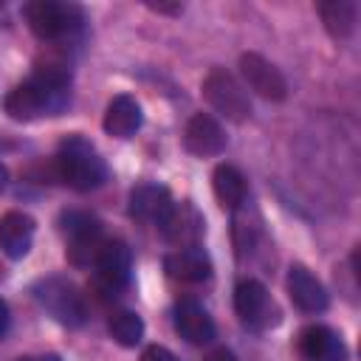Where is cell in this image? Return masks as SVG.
Masks as SVG:
<instances>
[{
    "instance_id": "obj_11",
    "label": "cell",
    "mask_w": 361,
    "mask_h": 361,
    "mask_svg": "<svg viewBox=\"0 0 361 361\" xmlns=\"http://www.w3.org/2000/svg\"><path fill=\"white\" fill-rule=\"evenodd\" d=\"M183 147L197 158H214L226 149V130L209 113H195L183 130Z\"/></svg>"
},
{
    "instance_id": "obj_2",
    "label": "cell",
    "mask_w": 361,
    "mask_h": 361,
    "mask_svg": "<svg viewBox=\"0 0 361 361\" xmlns=\"http://www.w3.org/2000/svg\"><path fill=\"white\" fill-rule=\"evenodd\" d=\"M54 172L62 183H68L76 192L99 189L107 180V164L96 152V147L82 135L62 138L56 155H54Z\"/></svg>"
},
{
    "instance_id": "obj_22",
    "label": "cell",
    "mask_w": 361,
    "mask_h": 361,
    "mask_svg": "<svg viewBox=\"0 0 361 361\" xmlns=\"http://www.w3.org/2000/svg\"><path fill=\"white\" fill-rule=\"evenodd\" d=\"M141 361H178V355L172 350L161 347V344H149V347H144Z\"/></svg>"
},
{
    "instance_id": "obj_7",
    "label": "cell",
    "mask_w": 361,
    "mask_h": 361,
    "mask_svg": "<svg viewBox=\"0 0 361 361\" xmlns=\"http://www.w3.org/2000/svg\"><path fill=\"white\" fill-rule=\"evenodd\" d=\"M62 231L68 237V259L73 265H90L96 262L99 248L104 245L102 223L85 212H68L62 214Z\"/></svg>"
},
{
    "instance_id": "obj_23",
    "label": "cell",
    "mask_w": 361,
    "mask_h": 361,
    "mask_svg": "<svg viewBox=\"0 0 361 361\" xmlns=\"http://www.w3.org/2000/svg\"><path fill=\"white\" fill-rule=\"evenodd\" d=\"M206 361H240L231 350H226V347H220V350H214V353H209L206 355Z\"/></svg>"
},
{
    "instance_id": "obj_9",
    "label": "cell",
    "mask_w": 361,
    "mask_h": 361,
    "mask_svg": "<svg viewBox=\"0 0 361 361\" xmlns=\"http://www.w3.org/2000/svg\"><path fill=\"white\" fill-rule=\"evenodd\" d=\"M96 276H99V285L116 296V290H121L130 279V268H133V254L127 248V243L121 240H104V245L99 248L96 254Z\"/></svg>"
},
{
    "instance_id": "obj_19",
    "label": "cell",
    "mask_w": 361,
    "mask_h": 361,
    "mask_svg": "<svg viewBox=\"0 0 361 361\" xmlns=\"http://www.w3.org/2000/svg\"><path fill=\"white\" fill-rule=\"evenodd\" d=\"M327 34L333 39H350L355 31V20H358V8L353 0H322L316 6Z\"/></svg>"
},
{
    "instance_id": "obj_20",
    "label": "cell",
    "mask_w": 361,
    "mask_h": 361,
    "mask_svg": "<svg viewBox=\"0 0 361 361\" xmlns=\"http://www.w3.org/2000/svg\"><path fill=\"white\" fill-rule=\"evenodd\" d=\"M212 189H214V197L223 209H240L245 203V195H248V186H245V178L237 166L231 164H220L212 175Z\"/></svg>"
},
{
    "instance_id": "obj_26",
    "label": "cell",
    "mask_w": 361,
    "mask_h": 361,
    "mask_svg": "<svg viewBox=\"0 0 361 361\" xmlns=\"http://www.w3.org/2000/svg\"><path fill=\"white\" fill-rule=\"evenodd\" d=\"M8 330V305L0 299V336Z\"/></svg>"
},
{
    "instance_id": "obj_25",
    "label": "cell",
    "mask_w": 361,
    "mask_h": 361,
    "mask_svg": "<svg viewBox=\"0 0 361 361\" xmlns=\"http://www.w3.org/2000/svg\"><path fill=\"white\" fill-rule=\"evenodd\" d=\"M17 361H62L56 353H45V355H23V358H17Z\"/></svg>"
},
{
    "instance_id": "obj_14",
    "label": "cell",
    "mask_w": 361,
    "mask_h": 361,
    "mask_svg": "<svg viewBox=\"0 0 361 361\" xmlns=\"http://www.w3.org/2000/svg\"><path fill=\"white\" fill-rule=\"evenodd\" d=\"M141 121H144L141 104L133 96L118 93V96L110 99V104L104 110V118H102V127L113 138H133L141 130Z\"/></svg>"
},
{
    "instance_id": "obj_8",
    "label": "cell",
    "mask_w": 361,
    "mask_h": 361,
    "mask_svg": "<svg viewBox=\"0 0 361 361\" xmlns=\"http://www.w3.org/2000/svg\"><path fill=\"white\" fill-rule=\"evenodd\" d=\"M240 73H243L245 85L268 102H282L288 96V82H285L282 71L259 54H243L240 56Z\"/></svg>"
},
{
    "instance_id": "obj_17",
    "label": "cell",
    "mask_w": 361,
    "mask_h": 361,
    "mask_svg": "<svg viewBox=\"0 0 361 361\" xmlns=\"http://www.w3.org/2000/svg\"><path fill=\"white\" fill-rule=\"evenodd\" d=\"M175 330L189 344H209L214 338V322L195 299H183L175 305Z\"/></svg>"
},
{
    "instance_id": "obj_10",
    "label": "cell",
    "mask_w": 361,
    "mask_h": 361,
    "mask_svg": "<svg viewBox=\"0 0 361 361\" xmlns=\"http://www.w3.org/2000/svg\"><path fill=\"white\" fill-rule=\"evenodd\" d=\"M161 234L178 245V248H189V245H197L203 231H206V223H203V214L189 203H172V209L166 212V217L158 223Z\"/></svg>"
},
{
    "instance_id": "obj_4",
    "label": "cell",
    "mask_w": 361,
    "mask_h": 361,
    "mask_svg": "<svg viewBox=\"0 0 361 361\" xmlns=\"http://www.w3.org/2000/svg\"><path fill=\"white\" fill-rule=\"evenodd\" d=\"M203 99L209 102L212 110H217L223 118L243 124L251 116V99L245 87L226 71V68H212L203 79Z\"/></svg>"
},
{
    "instance_id": "obj_6",
    "label": "cell",
    "mask_w": 361,
    "mask_h": 361,
    "mask_svg": "<svg viewBox=\"0 0 361 361\" xmlns=\"http://www.w3.org/2000/svg\"><path fill=\"white\" fill-rule=\"evenodd\" d=\"M234 310H237L240 322L254 327V330H268V327L279 324V307L271 299V293L265 290V285L257 282V279L237 282V288H234Z\"/></svg>"
},
{
    "instance_id": "obj_3",
    "label": "cell",
    "mask_w": 361,
    "mask_h": 361,
    "mask_svg": "<svg viewBox=\"0 0 361 361\" xmlns=\"http://www.w3.org/2000/svg\"><path fill=\"white\" fill-rule=\"evenodd\" d=\"M23 17L28 28L39 39H65L82 25V8L73 3H54V0H31L23 6Z\"/></svg>"
},
{
    "instance_id": "obj_24",
    "label": "cell",
    "mask_w": 361,
    "mask_h": 361,
    "mask_svg": "<svg viewBox=\"0 0 361 361\" xmlns=\"http://www.w3.org/2000/svg\"><path fill=\"white\" fill-rule=\"evenodd\" d=\"M152 11H161V14H180L183 11V6L180 3H175V6H166V3H147Z\"/></svg>"
},
{
    "instance_id": "obj_13",
    "label": "cell",
    "mask_w": 361,
    "mask_h": 361,
    "mask_svg": "<svg viewBox=\"0 0 361 361\" xmlns=\"http://www.w3.org/2000/svg\"><path fill=\"white\" fill-rule=\"evenodd\" d=\"M302 358L307 361H347V347L341 341V336L324 324H310L299 333L296 341Z\"/></svg>"
},
{
    "instance_id": "obj_12",
    "label": "cell",
    "mask_w": 361,
    "mask_h": 361,
    "mask_svg": "<svg viewBox=\"0 0 361 361\" xmlns=\"http://www.w3.org/2000/svg\"><path fill=\"white\" fill-rule=\"evenodd\" d=\"M288 296L302 313H322L330 305V296H327L324 285L305 265H290L288 268Z\"/></svg>"
},
{
    "instance_id": "obj_16",
    "label": "cell",
    "mask_w": 361,
    "mask_h": 361,
    "mask_svg": "<svg viewBox=\"0 0 361 361\" xmlns=\"http://www.w3.org/2000/svg\"><path fill=\"white\" fill-rule=\"evenodd\" d=\"M164 271L178 282H203L212 276V259L200 245L175 248L164 259Z\"/></svg>"
},
{
    "instance_id": "obj_27",
    "label": "cell",
    "mask_w": 361,
    "mask_h": 361,
    "mask_svg": "<svg viewBox=\"0 0 361 361\" xmlns=\"http://www.w3.org/2000/svg\"><path fill=\"white\" fill-rule=\"evenodd\" d=\"M6 183H8V169H6L3 164H0V192L6 189Z\"/></svg>"
},
{
    "instance_id": "obj_21",
    "label": "cell",
    "mask_w": 361,
    "mask_h": 361,
    "mask_svg": "<svg viewBox=\"0 0 361 361\" xmlns=\"http://www.w3.org/2000/svg\"><path fill=\"white\" fill-rule=\"evenodd\" d=\"M107 330L121 347H135L144 336V322L135 310H116L107 319Z\"/></svg>"
},
{
    "instance_id": "obj_18",
    "label": "cell",
    "mask_w": 361,
    "mask_h": 361,
    "mask_svg": "<svg viewBox=\"0 0 361 361\" xmlns=\"http://www.w3.org/2000/svg\"><path fill=\"white\" fill-rule=\"evenodd\" d=\"M34 217L25 212H6L0 217V248L11 259H23L34 240Z\"/></svg>"
},
{
    "instance_id": "obj_1",
    "label": "cell",
    "mask_w": 361,
    "mask_h": 361,
    "mask_svg": "<svg viewBox=\"0 0 361 361\" xmlns=\"http://www.w3.org/2000/svg\"><path fill=\"white\" fill-rule=\"evenodd\" d=\"M68 85H71V68L65 62L45 59L37 65L28 82L17 85L6 99L3 110L14 121H34L42 116H59L68 107Z\"/></svg>"
},
{
    "instance_id": "obj_5",
    "label": "cell",
    "mask_w": 361,
    "mask_h": 361,
    "mask_svg": "<svg viewBox=\"0 0 361 361\" xmlns=\"http://www.w3.org/2000/svg\"><path fill=\"white\" fill-rule=\"evenodd\" d=\"M34 296L59 324L79 327L85 322V302H82V296L76 293V288L68 279H59V276L39 279L34 285Z\"/></svg>"
},
{
    "instance_id": "obj_15",
    "label": "cell",
    "mask_w": 361,
    "mask_h": 361,
    "mask_svg": "<svg viewBox=\"0 0 361 361\" xmlns=\"http://www.w3.org/2000/svg\"><path fill=\"white\" fill-rule=\"evenodd\" d=\"M172 209V195L161 183H138L130 192V214L144 223H161Z\"/></svg>"
}]
</instances>
